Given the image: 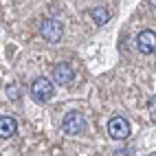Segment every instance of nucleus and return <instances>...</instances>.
<instances>
[{
  "label": "nucleus",
  "mask_w": 156,
  "mask_h": 156,
  "mask_svg": "<svg viewBox=\"0 0 156 156\" xmlns=\"http://www.w3.org/2000/svg\"><path fill=\"white\" fill-rule=\"evenodd\" d=\"M62 33H64V27H62V22L55 20V18H48L40 24V35L44 40H48V42H59Z\"/></svg>",
  "instance_id": "f03ea898"
},
{
  "label": "nucleus",
  "mask_w": 156,
  "mask_h": 156,
  "mask_svg": "<svg viewBox=\"0 0 156 156\" xmlns=\"http://www.w3.org/2000/svg\"><path fill=\"white\" fill-rule=\"evenodd\" d=\"M53 92H55V86H53V81L46 79V77H37L33 84H31V97H33L37 103L48 101L53 97Z\"/></svg>",
  "instance_id": "f257e3e1"
},
{
  "label": "nucleus",
  "mask_w": 156,
  "mask_h": 156,
  "mask_svg": "<svg viewBox=\"0 0 156 156\" xmlns=\"http://www.w3.org/2000/svg\"><path fill=\"white\" fill-rule=\"evenodd\" d=\"M73 79H75V73H73L70 64L62 62V64L55 66V70H53V81H57L59 86H68Z\"/></svg>",
  "instance_id": "423d86ee"
},
{
  "label": "nucleus",
  "mask_w": 156,
  "mask_h": 156,
  "mask_svg": "<svg viewBox=\"0 0 156 156\" xmlns=\"http://www.w3.org/2000/svg\"><path fill=\"white\" fill-rule=\"evenodd\" d=\"M136 46H139L141 53H145V55L156 53V33L150 31V29L141 31V33L136 35Z\"/></svg>",
  "instance_id": "39448f33"
},
{
  "label": "nucleus",
  "mask_w": 156,
  "mask_h": 156,
  "mask_svg": "<svg viewBox=\"0 0 156 156\" xmlns=\"http://www.w3.org/2000/svg\"><path fill=\"white\" fill-rule=\"evenodd\" d=\"M108 134H110L112 139H117V141L128 139L130 136V123L123 119V117H112L108 121Z\"/></svg>",
  "instance_id": "20e7f679"
},
{
  "label": "nucleus",
  "mask_w": 156,
  "mask_h": 156,
  "mask_svg": "<svg viewBox=\"0 0 156 156\" xmlns=\"http://www.w3.org/2000/svg\"><path fill=\"white\" fill-rule=\"evenodd\" d=\"M62 128H64L66 134H84L86 132V119L79 112H68L64 117V121H62Z\"/></svg>",
  "instance_id": "7ed1b4c3"
},
{
  "label": "nucleus",
  "mask_w": 156,
  "mask_h": 156,
  "mask_svg": "<svg viewBox=\"0 0 156 156\" xmlns=\"http://www.w3.org/2000/svg\"><path fill=\"white\" fill-rule=\"evenodd\" d=\"M147 2H150L152 7H156V0H147Z\"/></svg>",
  "instance_id": "9b49d317"
},
{
  "label": "nucleus",
  "mask_w": 156,
  "mask_h": 156,
  "mask_svg": "<svg viewBox=\"0 0 156 156\" xmlns=\"http://www.w3.org/2000/svg\"><path fill=\"white\" fill-rule=\"evenodd\" d=\"M18 130V123L13 117H9V114H2L0 117V136L2 139H9V136H13Z\"/></svg>",
  "instance_id": "0eeeda50"
},
{
  "label": "nucleus",
  "mask_w": 156,
  "mask_h": 156,
  "mask_svg": "<svg viewBox=\"0 0 156 156\" xmlns=\"http://www.w3.org/2000/svg\"><path fill=\"white\" fill-rule=\"evenodd\" d=\"M5 92L9 95V99H13V101L18 99V88H16V86H7V88H5Z\"/></svg>",
  "instance_id": "1a4fd4ad"
},
{
  "label": "nucleus",
  "mask_w": 156,
  "mask_h": 156,
  "mask_svg": "<svg viewBox=\"0 0 156 156\" xmlns=\"http://www.w3.org/2000/svg\"><path fill=\"white\" fill-rule=\"evenodd\" d=\"M147 110H150V114L156 119V97H152L150 101H147Z\"/></svg>",
  "instance_id": "9d476101"
},
{
  "label": "nucleus",
  "mask_w": 156,
  "mask_h": 156,
  "mask_svg": "<svg viewBox=\"0 0 156 156\" xmlns=\"http://www.w3.org/2000/svg\"><path fill=\"white\" fill-rule=\"evenodd\" d=\"M92 20H95V24L103 27L110 20V11H108L106 7H95V9H92Z\"/></svg>",
  "instance_id": "6e6552de"
}]
</instances>
